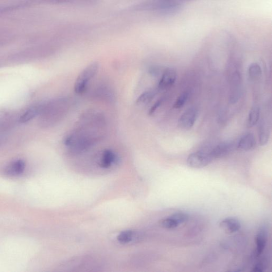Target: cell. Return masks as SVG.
Returning <instances> with one entry per match:
<instances>
[{
  "label": "cell",
  "mask_w": 272,
  "mask_h": 272,
  "mask_svg": "<svg viewBox=\"0 0 272 272\" xmlns=\"http://www.w3.org/2000/svg\"><path fill=\"white\" fill-rule=\"evenodd\" d=\"M106 120L102 113L89 110L83 114L74 130L65 138L64 143L70 152H84L104 137Z\"/></svg>",
  "instance_id": "6da1fadb"
},
{
  "label": "cell",
  "mask_w": 272,
  "mask_h": 272,
  "mask_svg": "<svg viewBox=\"0 0 272 272\" xmlns=\"http://www.w3.org/2000/svg\"><path fill=\"white\" fill-rule=\"evenodd\" d=\"M69 104L66 98L56 99L42 104L39 116L40 126L49 128L56 125L66 116Z\"/></svg>",
  "instance_id": "7a4b0ae2"
},
{
  "label": "cell",
  "mask_w": 272,
  "mask_h": 272,
  "mask_svg": "<svg viewBox=\"0 0 272 272\" xmlns=\"http://www.w3.org/2000/svg\"><path fill=\"white\" fill-rule=\"evenodd\" d=\"M185 3L183 0H144L133 7L136 11L152 12L163 15L178 13Z\"/></svg>",
  "instance_id": "3957f363"
},
{
  "label": "cell",
  "mask_w": 272,
  "mask_h": 272,
  "mask_svg": "<svg viewBox=\"0 0 272 272\" xmlns=\"http://www.w3.org/2000/svg\"><path fill=\"white\" fill-rule=\"evenodd\" d=\"M99 65L94 63L86 67L78 76L75 84V92L77 94L84 92L92 79L97 74Z\"/></svg>",
  "instance_id": "277c9868"
},
{
  "label": "cell",
  "mask_w": 272,
  "mask_h": 272,
  "mask_svg": "<svg viewBox=\"0 0 272 272\" xmlns=\"http://www.w3.org/2000/svg\"><path fill=\"white\" fill-rule=\"evenodd\" d=\"M212 161L209 152L198 151L190 154L188 157L187 162L190 168L201 169L205 167Z\"/></svg>",
  "instance_id": "5b68a950"
},
{
  "label": "cell",
  "mask_w": 272,
  "mask_h": 272,
  "mask_svg": "<svg viewBox=\"0 0 272 272\" xmlns=\"http://www.w3.org/2000/svg\"><path fill=\"white\" fill-rule=\"evenodd\" d=\"M198 110L194 107L189 108L181 116L178 120L179 127L185 130L191 129L195 124L198 117Z\"/></svg>",
  "instance_id": "8992f818"
},
{
  "label": "cell",
  "mask_w": 272,
  "mask_h": 272,
  "mask_svg": "<svg viewBox=\"0 0 272 272\" xmlns=\"http://www.w3.org/2000/svg\"><path fill=\"white\" fill-rule=\"evenodd\" d=\"M235 147V145L234 142L226 141L216 145L211 151H209V154L213 160L220 159V158L225 157L232 153Z\"/></svg>",
  "instance_id": "52a82bcc"
},
{
  "label": "cell",
  "mask_w": 272,
  "mask_h": 272,
  "mask_svg": "<svg viewBox=\"0 0 272 272\" xmlns=\"http://www.w3.org/2000/svg\"><path fill=\"white\" fill-rule=\"evenodd\" d=\"M229 101L231 104L237 102L241 95V78L239 72L233 73L231 82Z\"/></svg>",
  "instance_id": "ba28073f"
},
{
  "label": "cell",
  "mask_w": 272,
  "mask_h": 272,
  "mask_svg": "<svg viewBox=\"0 0 272 272\" xmlns=\"http://www.w3.org/2000/svg\"><path fill=\"white\" fill-rule=\"evenodd\" d=\"M177 77L176 70L173 68H167L163 72L158 87L161 90L169 89L176 81Z\"/></svg>",
  "instance_id": "9c48e42d"
},
{
  "label": "cell",
  "mask_w": 272,
  "mask_h": 272,
  "mask_svg": "<svg viewBox=\"0 0 272 272\" xmlns=\"http://www.w3.org/2000/svg\"><path fill=\"white\" fill-rule=\"evenodd\" d=\"M256 140L255 136L251 133L243 135L239 140L236 147L242 151H251L255 147Z\"/></svg>",
  "instance_id": "30bf717a"
},
{
  "label": "cell",
  "mask_w": 272,
  "mask_h": 272,
  "mask_svg": "<svg viewBox=\"0 0 272 272\" xmlns=\"http://www.w3.org/2000/svg\"><path fill=\"white\" fill-rule=\"evenodd\" d=\"M267 231L265 226L259 228L256 235V256L259 257L265 250L267 240Z\"/></svg>",
  "instance_id": "8fae6325"
},
{
  "label": "cell",
  "mask_w": 272,
  "mask_h": 272,
  "mask_svg": "<svg viewBox=\"0 0 272 272\" xmlns=\"http://www.w3.org/2000/svg\"><path fill=\"white\" fill-rule=\"evenodd\" d=\"M221 229L226 233L232 234L238 231L241 228L240 222L234 218H226L220 223Z\"/></svg>",
  "instance_id": "7c38bea8"
},
{
  "label": "cell",
  "mask_w": 272,
  "mask_h": 272,
  "mask_svg": "<svg viewBox=\"0 0 272 272\" xmlns=\"http://www.w3.org/2000/svg\"><path fill=\"white\" fill-rule=\"evenodd\" d=\"M15 117L12 113L0 112V134H3L15 124Z\"/></svg>",
  "instance_id": "4fadbf2b"
},
{
  "label": "cell",
  "mask_w": 272,
  "mask_h": 272,
  "mask_svg": "<svg viewBox=\"0 0 272 272\" xmlns=\"http://www.w3.org/2000/svg\"><path fill=\"white\" fill-rule=\"evenodd\" d=\"M118 159L116 153L110 150H106L103 152L101 160L100 166L103 168H109Z\"/></svg>",
  "instance_id": "5bb4252c"
},
{
  "label": "cell",
  "mask_w": 272,
  "mask_h": 272,
  "mask_svg": "<svg viewBox=\"0 0 272 272\" xmlns=\"http://www.w3.org/2000/svg\"><path fill=\"white\" fill-rule=\"evenodd\" d=\"M42 107V104L35 105L26 110L19 118V122L26 123L34 118L39 116Z\"/></svg>",
  "instance_id": "9a60e30c"
},
{
  "label": "cell",
  "mask_w": 272,
  "mask_h": 272,
  "mask_svg": "<svg viewBox=\"0 0 272 272\" xmlns=\"http://www.w3.org/2000/svg\"><path fill=\"white\" fill-rule=\"evenodd\" d=\"M26 168V164L22 160L14 161L8 166L7 172L12 176H18L23 173Z\"/></svg>",
  "instance_id": "2e32d148"
},
{
  "label": "cell",
  "mask_w": 272,
  "mask_h": 272,
  "mask_svg": "<svg viewBox=\"0 0 272 272\" xmlns=\"http://www.w3.org/2000/svg\"><path fill=\"white\" fill-rule=\"evenodd\" d=\"M270 129L267 123L264 120L260 122L259 128V142L261 146H265L268 142Z\"/></svg>",
  "instance_id": "e0dca14e"
},
{
  "label": "cell",
  "mask_w": 272,
  "mask_h": 272,
  "mask_svg": "<svg viewBox=\"0 0 272 272\" xmlns=\"http://www.w3.org/2000/svg\"><path fill=\"white\" fill-rule=\"evenodd\" d=\"M95 96L106 100H112L114 95L113 91L109 86L101 85L95 91Z\"/></svg>",
  "instance_id": "ac0fdd59"
},
{
  "label": "cell",
  "mask_w": 272,
  "mask_h": 272,
  "mask_svg": "<svg viewBox=\"0 0 272 272\" xmlns=\"http://www.w3.org/2000/svg\"><path fill=\"white\" fill-rule=\"evenodd\" d=\"M260 109L258 107H253L249 112L248 119V126L249 127L255 126L259 119Z\"/></svg>",
  "instance_id": "d6986e66"
},
{
  "label": "cell",
  "mask_w": 272,
  "mask_h": 272,
  "mask_svg": "<svg viewBox=\"0 0 272 272\" xmlns=\"http://www.w3.org/2000/svg\"><path fill=\"white\" fill-rule=\"evenodd\" d=\"M248 74L252 80H258L262 74L261 67L256 63L251 64L248 68Z\"/></svg>",
  "instance_id": "ffe728a7"
},
{
  "label": "cell",
  "mask_w": 272,
  "mask_h": 272,
  "mask_svg": "<svg viewBox=\"0 0 272 272\" xmlns=\"http://www.w3.org/2000/svg\"><path fill=\"white\" fill-rule=\"evenodd\" d=\"M134 234V232L131 230L123 231L119 234L117 239L121 243H127L133 240Z\"/></svg>",
  "instance_id": "44dd1931"
},
{
  "label": "cell",
  "mask_w": 272,
  "mask_h": 272,
  "mask_svg": "<svg viewBox=\"0 0 272 272\" xmlns=\"http://www.w3.org/2000/svg\"><path fill=\"white\" fill-rule=\"evenodd\" d=\"M189 97V93L187 92L182 93L177 98L173 104V108L179 109L182 108L187 103Z\"/></svg>",
  "instance_id": "7402d4cb"
},
{
  "label": "cell",
  "mask_w": 272,
  "mask_h": 272,
  "mask_svg": "<svg viewBox=\"0 0 272 272\" xmlns=\"http://www.w3.org/2000/svg\"><path fill=\"white\" fill-rule=\"evenodd\" d=\"M156 94V91L151 90L147 91L140 96V97L137 100V102L139 103H147L150 102Z\"/></svg>",
  "instance_id": "603a6c76"
},
{
  "label": "cell",
  "mask_w": 272,
  "mask_h": 272,
  "mask_svg": "<svg viewBox=\"0 0 272 272\" xmlns=\"http://www.w3.org/2000/svg\"><path fill=\"white\" fill-rule=\"evenodd\" d=\"M160 225L162 227L167 229H175L179 225L170 217L163 219L160 221Z\"/></svg>",
  "instance_id": "cb8c5ba5"
},
{
  "label": "cell",
  "mask_w": 272,
  "mask_h": 272,
  "mask_svg": "<svg viewBox=\"0 0 272 272\" xmlns=\"http://www.w3.org/2000/svg\"><path fill=\"white\" fill-rule=\"evenodd\" d=\"M178 225L186 222L188 220V215L185 213H177L170 216Z\"/></svg>",
  "instance_id": "d4e9b609"
},
{
  "label": "cell",
  "mask_w": 272,
  "mask_h": 272,
  "mask_svg": "<svg viewBox=\"0 0 272 272\" xmlns=\"http://www.w3.org/2000/svg\"><path fill=\"white\" fill-rule=\"evenodd\" d=\"M266 268V262L264 260H261L254 265L252 271L255 272H262Z\"/></svg>",
  "instance_id": "484cf974"
},
{
  "label": "cell",
  "mask_w": 272,
  "mask_h": 272,
  "mask_svg": "<svg viewBox=\"0 0 272 272\" xmlns=\"http://www.w3.org/2000/svg\"><path fill=\"white\" fill-rule=\"evenodd\" d=\"M51 2L57 4H71L79 2H86L89 0H51Z\"/></svg>",
  "instance_id": "4316f807"
},
{
  "label": "cell",
  "mask_w": 272,
  "mask_h": 272,
  "mask_svg": "<svg viewBox=\"0 0 272 272\" xmlns=\"http://www.w3.org/2000/svg\"><path fill=\"white\" fill-rule=\"evenodd\" d=\"M161 68L159 67H152L149 70V73H150L152 76L157 77L159 76L161 73Z\"/></svg>",
  "instance_id": "83f0119b"
},
{
  "label": "cell",
  "mask_w": 272,
  "mask_h": 272,
  "mask_svg": "<svg viewBox=\"0 0 272 272\" xmlns=\"http://www.w3.org/2000/svg\"><path fill=\"white\" fill-rule=\"evenodd\" d=\"M163 99H161L159 100V101H157L153 105V106L152 107V108L150 110V113L151 115H152L156 111V110L159 108L161 104H162L163 102Z\"/></svg>",
  "instance_id": "f1b7e54d"
},
{
  "label": "cell",
  "mask_w": 272,
  "mask_h": 272,
  "mask_svg": "<svg viewBox=\"0 0 272 272\" xmlns=\"http://www.w3.org/2000/svg\"><path fill=\"white\" fill-rule=\"evenodd\" d=\"M184 2L185 3L187 2H191V1H194V0H183Z\"/></svg>",
  "instance_id": "f546056e"
}]
</instances>
